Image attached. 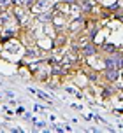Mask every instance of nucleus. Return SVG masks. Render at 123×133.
Segmentation results:
<instances>
[{"label": "nucleus", "mask_w": 123, "mask_h": 133, "mask_svg": "<svg viewBox=\"0 0 123 133\" xmlns=\"http://www.w3.org/2000/svg\"><path fill=\"white\" fill-rule=\"evenodd\" d=\"M51 4H53V0H37L34 5V11L35 12H48L51 9Z\"/></svg>", "instance_id": "1"}, {"label": "nucleus", "mask_w": 123, "mask_h": 133, "mask_svg": "<svg viewBox=\"0 0 123 133\" xmlns=\"http://www.w3.org/2000/svg\"><path fill=\"white\" fill-rule=\"evenodd\" d=\"M25 56H27V58H41L42 53L37 49V47H28L27 53H25Z\"/></svg>", "instance_id": "2"}, {"label": "nucleus", "mask_w": 123, "mask_h": 133, "mask_svg": "<svg viewBox=\"0 0 123 133\" xmlns=\"http://www.w3.org/2000/svg\"><path fill=\"white\" fill-rule=\"evenodd\" d=\"M81 49H83V54H84V56H93V54L97 53L95 46H91V44H84Z\"/></svg>", "instance_id": "3"}, {"label": "nucleus", "mask_w": 123, "mask_h": 133, "mask_svg": "<svg viewBox=\"0 0 123 133\" xmlns=\"http://www.w3.org/2000/svg\"><path fill=\"white\" fill-rule=\"evenodd\" d=\"M107 79L109 81H118V77H120V72H118V68H107Z\"/></svg>", "instance_id": "4"}, {"label": "nucleus", "mask_w": 123, "mask_h": 133, "mask_svg": "<svg viewBox=\"0 0 123 133\" xmlns=\"http://www.w3.org/2000/svg\"><path fill=\"white\" fill-rule=\"evenodd\" d=\"M13 4V0H0V9H9V5Z\"/></svg>", "instance_id": "5"}]
</instances>
